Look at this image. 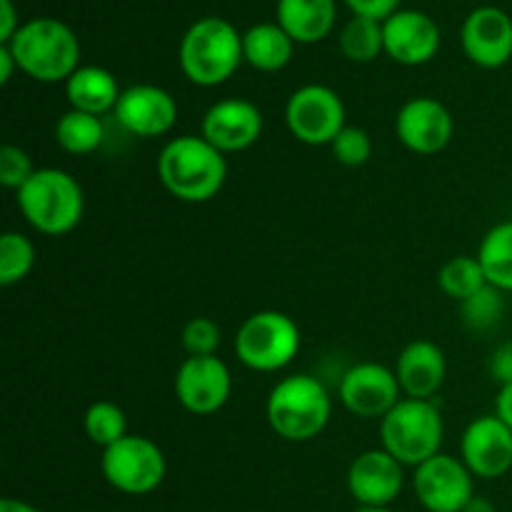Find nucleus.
<instances>
[{"mask_svg":"<svg viewBox=\"0 0 512 512\" xmlns=\"http://www.w3.org/2000/svg\"><path fill=\"white\" fill-rule=\"evenodd\" d=\"M158 178L173 198L183 203H205L223 190L228 160L203 135H180L160 153Z\"/></svg>","mask_w":512,"mask_h":512,"instance_id":"nucleus-1","label":"nucleus"},{"mask_svg":"<svg viewBox=\"0 0 512 512\" xmlns=\"http://www.w3.org/2000/svg\"><path fill=\"white\" fill-rule=\"evenodd\" d=\"M5 45L18 60L20 73L38 83H65L80 68L78 35L58 18L25 20Z\"/></svg>","mask_w":512,"mask_h":512,"instance_id":"nucleus-2","label":"nucleus"},{"mask_svg":"<svg viewBox=\"0 0 512 512\" xmlns=\"http://www.w3.org/2000/svg\"><path fill=\"white\" fill-rule=\"evenodd\" d=\"M243 63V35L218 15L200 18L180 40V68L200 88H215L233 78Z\"/></svg>","mask_w":512,"mask_h":512,"instance_id":"nucleus-3","label":"nucleus"},{"mask_svg":"<svg viewBox=\"0 0 512 512\" xmlns=\"http://www.w3.org/2000/svg\"><path fill=\"white\" fill-rule=\"evenodd\" d=\"M265 415L275 435L288 443H308L328 428L333 400L313 375H288L270 390Z\"/></svg>","mask_w":512,"mask_h":512,"instance_id":"nucleus-4","label":"nucleus"},{"mask_svg":"<svg viewBox=\"0 0 512 512\" xmlns=\"http://www.w3.org/2000/svg\"><path fill=\"white\" fill-rule=\"evenodd\" d=\"M18 208L38 233L58 238L83 220L85 195L78 180L60 168H40L18 190Z\"/></svg>","mask_w":512,"mask_h":512,"instance_id":"nucleus-5","label":"nucleus"},{"mask_svg":"<svg viewBox=\"0 0 512 512\" xmlns=\"http://www.w3.org/2000/svg\"><path fill=\"white\" fill-rule=\"evenodd\" d=\"M443 433V415L433 400L403 398L380 420L383 448L405 468H418L435 458L443 445Z\"/></svg>","mask_w":512,"mask_h":512,"instance_id":"nucleus-6","label":"nucleus"},{"mask_svg":"<svg viewBox=\"0 0 512 512\" xmlns=\"http://www.w3.org/2000/svg\"><path fill=\"white\" fill-rule=\"evenodd\" d=\"M300 350V328L280 310H260L245 318L235 333V355L258 373H275L295 360Z\"/></svg>","mask_w":512,"mask_h":512,"instance_id":"nucleus-7","label":"nucleus"},{"mask_svg":"<svg viewBox=\"0 0 512 512\" xmlns=\"http://www.w3.org/2000/svg\"><path fill=\"white\" fill-rule=\"evenodd\" d=\"M100 470L118 493L148 495L163 485L168 463H165L163 450L150 438L125 435L123 440L103 450Z\"/></svg>","mask_w":512,"mask_h":512,"instance_id":"nucleus-8","label":"nucleus"},{"mask_svg":"<svg viewBox=\"0 0 512 512\" xmlns=\"http://www.w3.org/2000/svg\"><path fill=\"white\" fill-rule=\"evenodd\" d=\"M285 123L300 143L313 148L330 145L345 128V103L328 85H303L288 98Z\"/></svg>","mask_w":512,"mask_h":512,"instance_id":"nucleus-9","label":"nucleus"},{"mask_svg":"<svg viewBox=\"0 0 512 512\" xmlns=\"http://www.w3.org/2000/svg\"><path fill=\"white\" fill-rule=\"evenodd\" d=\"M473 478L463 460L438 453L415 468V498L428 512H463L475 495Z\"/></svg>","mask_w":512,"mask_h":512,"instance_id":"nucleus-10","label":"nucleus"},{"mask_svg":"<svg viewBox=\"0 0 512 512\" xmlns=\"http://www.w3.org/2000/svg\"><path fill=\"white\" fill-rule=\"evenodd\" d=\"M233 393L230 370L218 355L185 358L175 373V398L188 413L213 415L223 408Z\"/></svg>","mask_w":512,"mask_h":512,"instance_id":"nucleus-11","label":"nucleus"},{"mask_svg":"<svg viewBox=\"0 0 512 512\" xmlns=\"http://www.w3.org/2000/svg\"><path fill=\"white\" fill-rule=\"evenodd\" d=\"M340 403L358 418L383 420L400 403L398 375L380 363H358L340 378Z\"/></svg>","mask_w":512,"mask_h":512,"instance_id":"nucleus-12","label":"nucleus"},{"mask_svg":"<svg viewBox=\"0 0 512 512\" xmlns=\"http://www.w3.org/2000/svg\"><path fill=\"white\" fill-rule=\"evenodd\" d=\"M113 115L120 128L135 138H160L173 130L178 120V103L160 85L140 83L120 93Z\"/></svg>","mask_w":512,"mask_h":512,"instance_id":"nucleus-13","label":"nucleus"},{"mask_svg":"<svg viewBox=\"0 0 512 512\" xmlns=\"http://www.w3.org/2000/svg\"><path fill=\"white\" fill-rule=\"evenodd\" d=\"M455 123L440 100L420 95L410 98L395 115V135L400 143L418 155H435L453 140Z\"/></svg>","mask_w":512,"mask_h":512,"instance_id":"nucleus-14","label":"nucleus"},{"mask_svg":"<svg viewBox=\"0 0 512 512\" xmlns=\"http://www.w3.org/2000/svg\"><path fill=\"white\" fill-rule=\"evenodd\" d=\"M405 465L385 448L360 453L348 468V490L360 508H390L405 485Z\"/></svg>","mask_w":512,"mask_h":512,"instance_id":"nucleus-15","label":"nucleus"},{"mask_svg":"<svg viewBox=\"0 0 512 512\" xmlns=\"http://www.w3.org/2000/svg\"><path fill=\"white\" fill-rule=\"evenodd\" d=\"M460 455L475 478H503L512 470V430L498 415L475 418L460 440Z\"/></svg>","mask_w":512,"mask_h":512,"instance_id":"nucleus-16","label":"nucleus"},{"mask_svg":"<svg viewBox=\"0 0 512 512\" xmlns=\"http://www.w3.org/2000/svg\"><path fill=\"white\" fill-rule=\"evenodd\" d=\"M263 113L245 98L218 100L203 115V138L220 153H240L258 143L263 133Z\"/></svg>","mask_w":512,"mask_h":512,"instance_id":"nucleus-17","label":"nucleus"},{"mask_svg":"<svg viewBox=\"0 0 512 512\" xmlns=\"http://www.w3.org/2000/svg\"><path fill=\"white\" fill-rule=\"evenodd\" d=\"M460 43L465 55L480 68H503L512 58V18L495 5L475 8L465 18Z\"/></svg>","mask_w":512,"mask_h":512,"instance_id":"nucleus-18","label":"nucleus"},{"mask_svg":"<svg viewBox=\"0 0 512 512\" xmlns=\"http://www.w3.org/2000/svg\"><path fill=\"white\" fill-rule=\"evenodd\" d=\"M385 53L400 65H425L438 55L440 28L428 13L403 10L383 23Z\"/></svg>","mask_w":512,"mask_h":512,"instance_id":"nucleus-19","label":"nucleus"},{"mask_svg":"<svg viewBox=\"0 0 512 512\" xmlns=\"http://www.w3.org/2000/svg\"><path fill=\"white\" fill-rule=\"evenodd\" d=\"M445 373H448L445 353L433 340H413L400 350L395 360V375L405 398L430 400L443 388Z\"/></svg>","mask_w":512,"mask_h":512,"instance_id":"nucleus-20","label":"nucleus"},{"mask_svg":"<svg viewBox=\"0 0 512 512\" xmlns=\"http://www.w3.org/2000/svg\"><path fill=\"white\" fill-rule=\"evenodd\" d=\"M275 18L295 43L313 45L328 38L335 28L338 8L335 0H278Z\"/></svg>","mask_w":512,"mask_h":512,"instance_id":"nucleus-21","label":"nucleus"},{"mask_svg":"<svg viewBox=\"0 0 512 512\" xmlns=\"http://www.w3.org/2000/svg\"><path fill=\"white\" fill-rule=\"evenodd\" d=\"M120 93L118 80L110 70L100 68V65H80L68 80H65V95L73 110L90 115H105L115 110Z\"/></svg>","mask_w":512,"mask_h":512,"instance_id":"nucleus-22","label":"nucleus"},{"mask_svg":"<svg viewBox=\"0 0 512 512\" xmlns=\"http://www.w3.org/2000/svg\"><path fill=\"white\" fill-rule=\"evenodd\" d=\"M295 40L280 23L250 25L243 33V60L260 73H278L290 63Z\"/></svg>","mask_w":512,"mask_h":512,"instance_id":"nucleus-23","label":"nucleus"},{"mask_svg":"<svg viewBox=\"0 0 512 512\" xmlns=\"http://www.w3.org/2000/svg\"><path fill=\"white\" fill-rule=\"evenodd\" d=\"M478 260L493 288L512 293V220L493 225L485 233Z\"/></svg>","mask_w":512,"mask_h":512,"instance_id":"nucleus-24","label":"nucleus"},{"mask_svg":"<svg viewBox=\"0 0 512 512\" xmlns=\"http://www.w3.org/2000/svg\"><path fill=\"white\" fill-rule=\"evenodd\" d=\"M105 128L98 115L80 113L70 108L55 123V140L70 155H88L103 145Z\"/></svg>","mask_w":512,"mask_h":512,"instance_id":"nucleus-25","label":"nucleus"},{"mask_svg":"<svg viewBox=\"0 0 512 512\" xmlns=\"http://www.w3.org/2000/svg\"><path fill=\"white\" fill-rule=\"evenodd\" d=\"M340 53L353 63H373L380 53H385L383 23L353 15L340 30Z\"/></svg>","mask_w":512,"mask_h":512,"instance_id":"nucleus-26","label":"nucleus"},{"mask_svg":"<svg viewBox=\"0 0 512 512\" xmlns=\"http://www.w3.org/2000/svg\"><path fill=\"white\" fill-rule=\"evenodd\" d=\"M438 285L448 298L463 303L470 295L478 293L480 288H485L488 278H485V270L480 265L478 255H455V258H450L440 268Z\"/></svg>","mask_w":512,"mask_h":512,"instance_id":"nucleus-27","label":"nucleus"},{"mask_svg":"<svg viewBox=\"0 0 512 512\" xmlns=\"http://www.w3.org/2000/svg\"><path fill=\"white\" fill-rule=\"evenodd\" d=\"M83 425L90 443L98 445V448L103 450L128 435V420H125L123 408L110 403V400H100V403L90 405L88 413H85Z\"/></svg>","mask_w":512,"mask_h":512,"instance_id":"nucleus-28","label":"nucleus"},{"mask_svg":"<svg viewBox=\"0 0 512 512\" xmlns=\"http://www.w3.org/2000/svg\"><path fill=\"white\" fill-rule=\"evenodd\" d=\"M35 265V245L23 233H8L0 235V285L10 288V285L20 283L28 278V273Z\"/></svg>","mask_w":512,"mask_h":512,"instance_id":"nucleus-29","label":"nucleus"},{"mask_svg":"<svg viewBox=\"0 0 512 512\" xmlns=\"http://www.w3.org/2000/svg\"><path fill=\"white\" fill-rule=\"evenodd\" d=\"M505 300L503 290L493 288V285H485L478 293L470 295L468 300L460 303V313H463V320L468 328L478 330V333H485V330L495 328L503 318Z\"/></svg>","mask_w":512,"mask_h":512,"instance_id":"nucleus-30","label":"nucleus"},{"mask_svg":"<svg viewBox=\"0 0 512 512\" xmlns=\"http://www.w3.org/2000/svg\"><path fill=\"white\" fill-rule=\"evenodd\" d=\"M223 340V330L213 318H193L185 323L183 333H180V343L188 358H208L215 355Z\"/></svg>","mask_w":512,"mask_h":512,"instance_id":"nucleus-31","label":"nucleus"},{"mask_svg":"<svg viewBox=\"0 0 512 512\" xmlns=\"http://www.w3.org/2000/svg\"><path fill=\"white\" fill-rule=\"evenodd\" d=\"M333 158L345 168H360L373 155V140H370L368 130L355 128V125H345L338 133V138L330 143Z\"/></svg>","mask_w":512,"mask_h":512,"instance_id":"nucleus-32","label":"nucleus"},{"mask_svg":"<svg viewBox=\"0 0 512 512\" xmlns=\"http://www.w3.org/2000/svg\"><path fill=\"white\" fill-rule=\"evenodd\" d=\"M35 165L30 160V155L25 153L18 145H3L0 148V183L8 190H15L18 193L35 173Z\"/></svg>","mask_w":512,"mask_h":512,"instance_id":"nucleus-33","label":"nucleus"},{"mask_svg":"<svg viewBox=\"0 0 512 512\" xmlns=\"http://www.w3.org/2000/svg\"><path fill=\"white\" fill-rule=\"evenodd\" d=\"M345 3L353 10V15L380 20V23H385L390 15L400 10V0H345Z\"/></svg>","mask_w":512,"mask_h":512,"instance_id":"nucleus-34","label":"nucleus"},{"mask_svg":"<svg viewBox=\"0 0 512 512\" xmlns=\"http://www.w3.org/2000/svg\"><path fill=\"white\" fill-rule=\"evenodd\" d=\"M490 375L495 383L503 385L512 383V343H503L495 348L493 358H490Z\"/></svg>","mask_w":512,"mask_h":512,"instance_id":"nucleus-35","label":"nucleus"},{"mask_svg":"<svg viewBox=\"0 0 512 512\" xmlns=\"http://www.w3.org/2000/svg\"><path fill=\"white\" fill-rule=\"evenodd\" d=\"M20 25L23 23L18 20L13 0H0V45L10 43L20 30Z\"/></svg>","mask_w":512,"mask_h":512,"instance_id":"nucleus-36","label":"nucleus"},{"mask_svg":"<svg viewBox=\"0 0 512 512\" xmlns=\"http://www.w3.org/2000/svg\"><path fill=\"white\" fill-rule=\"evenodd\" d=\"M495 415L512 430V383L500 388L498 400H495Z\"/></svg>","mask_w":512,"mask_h":512,"instance_id":"nucleus-37","label":"nucleus"},{"mask_svg":"<svg viewBox=\"0 0 512 512\" xmlns=\"http://www.w3.org/2000/svg\"><path fill=\"white\" fill-rule=\"evenodd\" d=\"M18 68V60H15V55L10 53L8 45H0V83L8 85L10 80H13V73Z\"/></svg>","mask_w":512,"mask_h":512,"instance_id":"nucleus-38","label":"nucleus"},{"mask_svg":"<svg viewBox=\"0 0 512 512\" xmlns=\"http://www.w3.org/2000/svg\"><path fill=\"white\" fill-rule=\"evenodd\" d=\"M0 512H40L38 508H33L30 503L18 498H3L0 500Z\"/></svg>","mask_w":512,"mask_h":512,"instance_id":"nucleus-39","label":"nucleus"},{"mask_svg":"<svg viewBox=\"0 0 512 512\" xmlns=\"http://www.w3.org/2000/svg\"><path fill=\"white\" fill-rule=\"evenodd\" d=\"M463 512H498V510H495V505L490 503L488 498H480V495H473V500H470V503L465 505Z\"/></svg>","mask_w":512,"mask_h":512,"instance_id":"nucleus-40","label":"nucleus"},{"mask_svg":"<svg viewBox=\"0 0 512 512\" xmlns=\"http://www.w3.org/2000/svg\"><path fill=\"white\" fill-rule=\"evenodd\" d=\"M355 512H393L390 508H358Z\"/></svg>","mask_w":512,"mask_h":512,"instance_id":"nucleus-41","label":"nucleus"}]
</instances>
